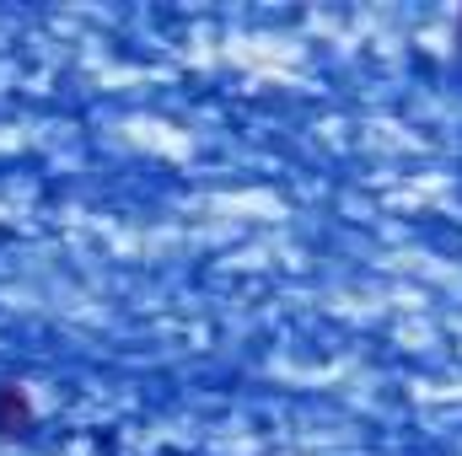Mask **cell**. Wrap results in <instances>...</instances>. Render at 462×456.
I'll return each mask as SVG.
<instances>
[{
	"instance_id": "6da1fadb",
	"label": "cell",
	"mask_w": 462,
	"mask_h": 456,
	"mask_svg": "<svg viewBox=\"0 0 462 456\" xmlns=\"http://www.w3.org/2000/svg\"><path fill=\"white\" fill-rule=\"evenodd\" d=\"M38 430V403L22 381H0V441H27Z\"/></svg>"
},
{
	"instance_id": "7a4b0ae2",
	"label": "cell",
	"mask_w": 462,
	"mask_h": 456,
	"mask_svg": "<svg viewBox=\"0 0 462 456\" xmlns=\"http://www.w3.org/2000/svg\"><path fill=\"white\" fill-rule=\"evenodd\" d=\"M457 43H462V11H457Z\"/></svg>"
}]
</instances>
